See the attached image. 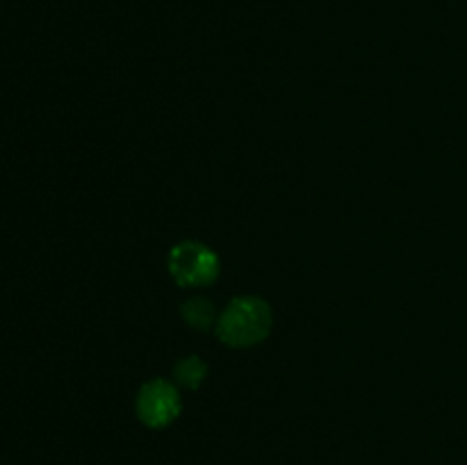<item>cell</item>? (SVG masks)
<instances>
[{
    "label": "cell",
    "instance_id": "cell-1",
    "mask_svg": "<svg viewBox=\"0 0 467 465\" xmlns=\"http://www.w3.org/2000/svg\"><path fill=\"white\" fill-rule=\"evenodd\" d=\"M274 324L272 308L260 296H237L217 317L219 340L233 349L260 345Z\"/></svg>",
    "mask_w": 467,
    "mask_h": 465
},
{
    "label": "cell",
    "instance_id": "cell-2",
    "mask_svg": "<svg viewBox=\"0 0 467 465\" xmlns=\"http://www.w3.org/2000/svg\"><path fill=\"white\" fill-rule=\"evenodd\" d=\"M169 274L182 287H201L219 276V258L201 242H181L169 251Z\"/></svg>",
    "mask_w": 467,
    "mask_h": 465
},
{
    "label": "cell",
    "instance_id": "cell-3",
    "mask_svg": "<svg viewBox=\"0 0 467 465\" xmlns=\"http://www.w3.org/2000/svg\"><path fill=\"white\" fill-rule=\"evenodd\" d=\"M137 418L149 429H164L181 415L182 401L173 383L153 378L144 383L135 401Z\"/></svg>",
    "mask_w": 467,
    "mask_h": 465
},
{
    "label": "cell",
    "instance_id": "cell-4",
    "mask_svg": "<svg viewBox=\"0 0 467 465\" xmlns=\"http://www.w3.org/2000/svg\"><path fill=\"white\" fill-rule=\"evenodd\" d=\"M173 377H176V381L181 383L182 388L194 390V388H199L201 383L205 381V377H208V367H205V363L199 358V356H187V358H181L176 363V367H173Z\"/></svg>",
    "mask_w": 467,
    "mask_h": 465
},
{
    "label": "cell",
    "instance_id": "cell-5",
    "mask_svg": "<svg viewBox=\"0 0 467 465\" xmlns=\"http://www.w3.org/2000/svg\"><path fill=\"white\" fill-rule=\"evenodd\" d=\"M182 317H185V322L190 324V326L201 328V331L213 326L214 319H217L214 317L213 304H210L208 299H201V296H194V299L182 304Z\"/></svg>",
    "mask_w": 467,
    "mask_h": 465
}]
</instances>
